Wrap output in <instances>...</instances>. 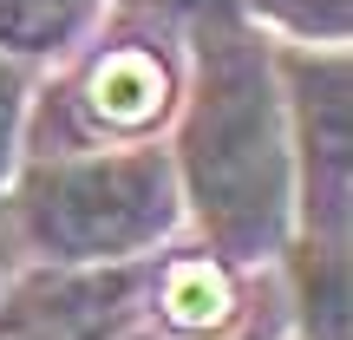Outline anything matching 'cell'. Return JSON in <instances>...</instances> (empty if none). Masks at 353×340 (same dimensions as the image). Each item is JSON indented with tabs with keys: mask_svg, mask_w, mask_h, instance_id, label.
<instances>
[{
	"mask_svg": "<svg viewBox=\"0 0 353 340\" xmlns=\"http://www.w3.org/2000/svg\"><path fill=\"white\" fill-rule=\"evenodd\" d=\"M183 229L229 268L262 275L294 236V164L268 39L236 7L183 20V92L164 125Z\"/></svg>",
	"mask_w": 353,
	"mask_h": 340,
	"instance_id": "6da1fadb",
	"label": "cell"
},
{
	"mask_svg": "<svg viewBox=\"0 0 353 340\" xmlns=\"http://www.w3.org/2000/svg\"><path fill=\"white\" fill-rule=\"evenodd\" d=\"M0 210L20 242V262L39 268L151 262L183 236V190L164 138L26 151L0 190Z\"/></svg>",
	"mask_w": 353,
	"mask_h": 340,
	"instance_id": "7a4b0ae2",
	"label": "cell"
},
{
	"mask_svg": "<svg viewBox=\"0 0 353 340\" xmlns=\"http://www.w3.org/2000/svg\"><path fill=\"white\" fill-rule=\"evenodd\" d=\"M294 164V236H353V52L268 39Z\"/></svg>",
	"mask_w": 353,
	"mask_h": 340,
	"instance_id": "3957f363",
	"label": "cell"
},
{
	"mask_svg": "<svg viewBox=\"0 0 353 340\" xmlns=\"http://www.w3.org/2000/svg\"><path fill=\"white\" fill-rule=\"evenodd\" d=\"M176 92H183V52L157 39L151 26H112L92 33V52L72 59V86H65V131L52 151H79V144H138L164 138Z\"/></svg>",
	"mask_w": 353,
	"mask_h": 340,
	"instance_id": "277c9868",
	"label": "cell"
},
{
	"mask_svg": "<svg viewBox=\"0 0 353 340\" xmlns=\"http://www.w3.org/2000/svg\"><path fill=\"white\" fill-rule=\"evenodd\" d=\"M144 281H151V262H112V268L20 262V275L0 288V340H118L144 321Z\"/></svg>",
	"mask_w": 353,
	"mask_h": 340,
	"instance_id": "5b68a950",
	"label": "cell"
},
{
	"mask_svg": "<svg viewBox=\"0 0 353 340\" xmlns=\"http://www.w3.org/2000/svg\"><path fill=\"white\" fill-rule=\"evenodd\" d=\"M249 288L242 268H229L203 242H170L151 255V281H144V321L164 340H216L236 321H249Z\"/></svg>",
	"mask_w": 353,
	"mask_h": 340,
	"instance_id": "8992f818",
	"label": "cell"
},
{
	"mask_svg": "<svg viewBox=\"0 0 353 340\" xmlns=\"http://www.w3.org/2000/svg\"><path fill=\"white\" fill-rule=\"evenodd\" d=\"M281 281V328L294 340H353V301H347V242L327 236H288L281 255L268 262Z\"/></svg>",
	"mask_w": 353,
	"mask_h": 340,
	"instance_id": "52a82bcc",
	"label": "cell"
},
{
	"mask_svg": "<svg viewBox=\"0 0 353 340\" xmlns=\"http://www.w3.org/2000/svg\"><path fill=\"white\" fill-rule=\"evenodd\" d=\"M105 26V0H0V59L26 72L72 66Z\"/></svg>",
	"mask_w": 353,
	"mask_h": 340,
	"instance_id": "ba28073f",
	"label": "cell"
},
{
	"mask_svg": "<svg viewBox=\"0 0 353 340\" xmlns=\"http://www.w3.org/2000/svg\"><path fill=\"white\" fill-rule=\"evenodd\" d=\"M236 13L262 39H288V46H347L353 39V0H236Z\"/></svg>",
	"mask_w": 353,
	"mask_h": 340,
	"instance_id": "9c48e42d",
	"label": "cell"
},
{
	"mask_svg": "<svg viewBox=\"0 0 353 340\" xmlns=\"http://www.w3.org/2000/svg\"><path fill=\"white\" fill-rule=\"evenodd\" d=\"M33 79L39 72L0 59V190H7L13 164H20V138H26V118H33Z\"/></svg>",
	"mask_w": 353,
	"mask_h": 340,
	"instance_id": "30bf717a",
	"label": "cell"
},
{
	"mask_svg": "<svg viewBox=\"0 0 353 340\" xmlns=\"http://www.w3.org/2000/svg\"><path fill=\"white\" fill-rule=\"evenodd\" d=\"M151 7L164 13V20H176V26H183V20H196V13H216V7H236V0H151Z\"/></svg>",
	"mask_w": 353,
	"mask_h": 340,
	"instance_id": "8fae6325",
	"label": "cell"
},
{
	"mask_svg": "<svg viewBox=\"0 0 353 340\" xmlns=\"http://www.w3.org/2000/svg\"><path fill=\"white\" fill-rule=\"evenodd\" d=\"M20 275V242H13V229H7V210H0V288Z\"/></svg>",
	"mask_w": 353,
	"mask_h": 340,
	"instance_id": "7c38bea8",
	"label": "cell"
},
{
	"mask_svg": "<svg viewBox=\"0 0 353 340\" xmlns=\"http://www.w3.org/2000/svg\"><path fill=\"white\" fill-rule=\"evenodd\" d=\"M281 334V321H262V314H249V321H236L229 334H216V340H275Z\"/></svg>",
	"mask_w": 353,
	"mask_h": 340,
	"instance_id": "4fadbf2b",
	"label": "cell"
},
{
	"mask_svg": "<svg viewBox=\"0 0 353 340\" xmlns=\"http://www.w3.org/2000/svg\"><path fill=\"white\" fill-rule=\"evenodd\" d=\"M118 340H164V334H157V328H151V321H138V328H125V334H118Z\"/></svg>",
	"mask_w": 353,
	"mask_h": 340,
	"instance_id": "5bb4252c",
	"label": "cell"
},
{
	"mask_svg": "<svg viewBox=\"0 0 353 340\" xmlns=\"http://www.w3.org/2000/svg\"><path fill=\"white\" fill-rule=\"evenodd\" d=\"M275 340H294V334H288V328H281V334H275Z\"/></svg>",
	"mask_w": 353,
	"mask_h": 340,
	"instance_id": "9a60e30c",
	"label": "cell"
}]
</instances>
